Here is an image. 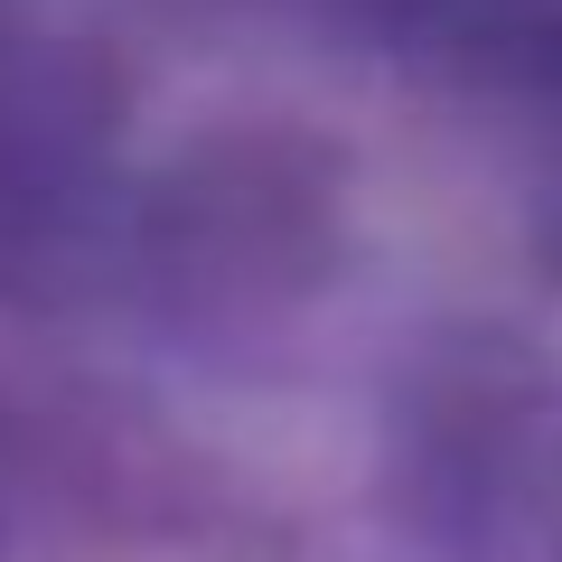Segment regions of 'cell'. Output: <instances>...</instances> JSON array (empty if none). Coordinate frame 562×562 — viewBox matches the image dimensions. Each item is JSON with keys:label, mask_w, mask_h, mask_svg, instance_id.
Returning a JSON list of instances; mask_svg holds the SVG:
<instances>
[]
</instances>
